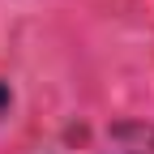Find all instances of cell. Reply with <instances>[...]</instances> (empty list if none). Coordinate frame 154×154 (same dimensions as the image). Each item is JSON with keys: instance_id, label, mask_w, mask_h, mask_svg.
Returning a JSON list of instances; mask_svg holds the SVG:
<instances>
[{"instance_id": "obj_1", "label": "cell", "mask_w": 154, "mask_h": 154, "mask_svg": "<svg viewBox=\"0 0 154 154\" xmlns=\"http://www.w3.org/2000/svg\"><path fill=\"white\" fill-rule=\"evenodd\" d=\"M9 103H13V94H9V86H5V82H0V116L9 111Z\"/></svg>"}]
</instances>
